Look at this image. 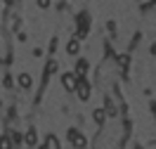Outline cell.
Listing matches in <instances>:
<instances>
[{"instance_id":"cell-1","label":"cell","mask_w":156,"mask_h":149,"mask_svg":"<svg viewBox=\"0 0 156 149\" xmlns=\"http://www.w3.org/2000/svg\"><path fill=\"white\" fill-rule=\"evenodd\" d=\"M76 92H78V99H80V102H88V99H90V83H88V80H83V78H78Z\"/></svg>"},{"instance_id":"cell-2","label":"cell","mask_w":156,"mask_h":149,"mask_svg":"<svg viewBox=\"0 0 156 149\" xmlns=\"http://www.w3.org/2000/svg\"><path fill=\"white\" fill-rule=\"evenodd\" d=\"M69 137H71V144H73L76 149H83V147H85V137H83V135H80L76 128L69 130Z\"/></svg>"},{"instance_id":"cell-3","label":"cell","mask_w":156,"mask_h":149,"mask_svg":"<svg viewBox=\"0 0 156 149\" xmlns=\"http://www.w3.org/2000/svg\"><path fill=\"white\" fill-rule=\"evenodd\" d=\"M62 85H64L69 92H73V90H76V85H78V78L73 76V73H64V76H62Z\"/></svg>"},{"instance_id":"cell-4","label":"cell","mask_w":156,"mask_h":149,"mask_svg":"<svg viewBox=\"0 0 156 149\" xmlns=\"http://www.w3.org/2000/svg\"><path fill=\"white\" fill-rule=\"evenodd\" d=\"M40 149H59V140L55 135H48V140L40 144Z\"/></svg>"},{"instance_id":"cell-5","label":"cell","mask_w":156,"mask_h":149,"mask_svg":"<svg viewBox=\"0 0 156 149\" xmlns=\"http://www.w3.org/2000/svg\"><path fill=\"white\" fill-rule=\"evenodd\" d=\"M66 52H69V55H78V52H80V40L71 38V40H69V45H66Z\"/></svg>"},{"instance_id":"cell-6","label":"cell","mask_w":156,"mask_h":149,"mask_svg":"<svg viewBox=\"0 0 156 149\" xmlns=\"http://www.w3.org/2000/svg\"><path fill=\"white\" fill-rule=\"evenodd\" d=\"M85 71H88V62H85V59H78L76 73H73V76H76V78H83V76H85Z\"/></svg>"},{"instance_id":"cell-7","label":"cell","mask_w":156,"mask_h":149,"mask_svg":"<svg viewBox=\"0 0 156 149\" xmlns=\"http://www.w3.org/2000/svg\"><path fill=\"white\" fill-rule=\"evenodd\" d=\"M17 83H19V88L29 90V88H31V83H33V80H31V76H29V73H19V78H17Z\"/></svg>"},{"instance_id":"cell-8","label":"cell","mask_w":156,"mask_h":149,"mask_svg":"<svg viewBox=\"0 0 156 149\" xmlns=\"http://www.w3.org/2000/svg\"><path fill=\"white\" fill-rule=\"evenodd\" d=\"M92 119H95V123H97V126H104V121H107V111H104V109H95Z\"/></svg>"},{"instance_id":"cell-9","label":"cell","mask_w":156,"mask_h":149,"mask_svg":"<svg viewBox=\"0 0 156 149\" xmlns=\"http://www.w3.org/2000/svg\"><path fill=\"white\" fill-rule=\"evenodd\" d=\"M12 144L14 142H12L10 135H0V149H12Z\"/></svg>"},{"instance_id":"cell-10","label":"cell","mask_w":156,"mask_h":149,"mask_svg":"<svg viewBox=\"0 0 156 149\" xmlns=\"http://www.w3.org/2000/svg\"><path fill=\"white\" fill-rule=\"evenodd\" d=\"M116 64H118V69H121V71H126L128 64H130V57H128V55H121V57L116 59Z\"/></svg>"},{"instance_id":"cell-11","label":"cell","mask_w":156,"mask_h":149,"mask_svg":"<svg viewBox=\"0 0 156 149\" xmlns=\"http://www.w3.org/2000/svg\"><path fill=\"white\" fill-rule=\"evenodd\" d=\"M55 71H57V62L50 59V62H48V69H45V76H52Z\"/></svg>"},{"instance_id":"cell-12","label":"cell","mask_w":156,"mask_h":149,"mask_svg":"<svg viewBox=\"0 0 156 149\" xmlns=\"http://www.w3.org/2000/svg\"><path fill=\"white\" fill-rule=\"evenodd\" d=\"M26 142H29V144H36V130H29V135H26Z\"/></svg>"},{"instance_id":"cell-13","label":"cell","mask_w":156,"mask_h":149,"mask_svg":"<svg viewBox=\"0 0 156 149\" xmlns=\"http://www.w3.org/2000/svg\"><path fill=\"white\" fill-rule=\"evenodd\" d=\"M38 7H40V10H48V7H50V0H38Z\"/></svg>"}]
</instances>
